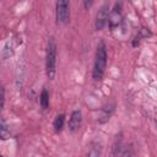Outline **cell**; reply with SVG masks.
Masks as SVG:
<instances>
[{
  "label": "cell",
  "mask_w": 157,
  "mask_h": 157,
  "mask_svg": "<svg viewBox=\"0 0 157 157\" xmlns=\"http://www.w3.org/2000/svg\"><path fill=\"white\" fill-rule=\"evenodd\" d=\"M114 110H115V103L114 102H108L107 104H104L101 108L99 117H98V123L99 124H105L110 119V117L114 113Z\"/></svg>",
  "instance_id": "obj_6"
},
{
  "label": "cell",
  "mask_w": 157,
  "mask_h": 157,
  "mask_svg": "<svg viewBox=\"0 0 157 157\" xmlns=\"http://www.w3.org/2000/svg\"><path fill=\"white\" fill-rule=\"evenodd\" d=\"M0 137L2 141H6L10 139V129L4 118L1 119V123H0Z\"/></svg>",
  "instance_id": "obj_11"
},
{
  "label": "cell",
  "mask_w": 157,
  "mask_h": 157,
  "mask_svg": "<svg viewBox=\"0 0 157 157\" xmlns=\"http://www.w3.org/2000/svg\"><path fill=\"white\" fill-rule=\"evenodd\" d=\"M109 12H110V10H109L108 4H103L99 7V10L96 15V20H94V29L96 31H102L107 26L108 18H109Z\"/></svg>",
  "instance_id": "obj_5"
},
{
  "label": "cell",
  "mask_w": 157,
  "mask_h": 157,
  "mask_svg": "<svg viewBox=\"0 0 157 157\" xmlns=\"http://www.w3.org/2000/svg\"><path fill=\"white\" fill-rule=\"evenodd\" d=\"M92 5H93V1H92V0H90V1H87V0H85V1H83V6H85L86 9H88V7H91Z\"/></svg>",
  "instance_id": "obj_16"
},
{
  "label": "cell",
  "mask_w": 157,
  "mask_h": 157,
  "mask_svg": "<svg viewBox=\"0 0 157 157\" xmlns=\"http://www.w3.org/2000/svg\"><path fill=\"white\" fill-rule=\"evenodd\" d=\"M81 123H82V112L80 109L72 110L70 119H69V130L72 132L77 131L81 126Z\"/></svg>",
  "instance_id": "obj_7"
},
{
  "label": "cell",
  "mask_w": 157,
  "mask_h": 157,
  "mask_svg": "<svg viewBox=\"0 0 157 157\" xmlns=\"http://www.w3.org/2000/svg\"><path fill=\"white\" fill-rule=\"evenodd\" d=\"M137 34L141 37V39H142V38H147V37H151V36H152L151 31H150L148 28H145V27H144V28H141V29L137 32Z\"/></svg>",
  "instance_id": "obj_13"
},
{
  "label": "cell",
  "mask_w": 157,
  "mask_h": 157,
  "mask_svg": "<svg viewBox=\"0 0 157 157\" xmlns=\"http://www.w3.org/2000/svg\"><path fill=\"white\" fill-rule=\"evenodd\" d=\"M39 105L43 110H47L49 107V92L47 88H43L39 94Z\"/></svg>",
  "instance_id": "obj_9"
},
{
  "label": "cell",
  "mask_w": 157,
  "mask_h": 157,
  "mask_svg": "<svg viewBox=\"0 0 157 157\" xmlns=\"http://www.w3.org/2000/svg\"><path fill=\"white\" fill-rule=\"evenodd\" d=\"M102 155V145L98 141H92L90 150L87 152V157H101Z\"/></svg>",
  "instance_id": "obj_8"
},
{
  "label": "cell",
  "mask_w": 157,
  "mask_h": 157,
  "mask_svg": "<svg viewBox=\"0 0 157 157\" xmlns=\"http://www.w3.org/2000/svg\"><path fill=\"white\" fill-rule=\"evenodd\" d=\"M64 124H65V114H58L55 118H54V121H53V128L56 132H60L64 128Z\"/></svg>",
  "instance_id": "obj_10"
},
{
  "label": "cell",
  "mask_w": 157,
  "mask_h": 157,
  "mask_svg": "<svg viewBox=\"0 0 157 157\" xmlns=\"http://www.w3.org/2000/svg\"><path fill=\"white\" fill-rule=\"evenodd\" d=\"M140 42H141V37H140L139 34H136V36L134 37V39H132V43H131V45L135 48V47H137V45L140 44Z\"/></svg>",
  "instance_id": "obj_14"
},
{
  "label": "cell",
  "mask_w": 157,
  "mask_h": 157,
  "mask_svg": "<svg viewBox=\"0 0 157 157\" xmlns=\"http://www.w3.org/2000/svg\"><path fill=\"white\" fill-rule=\"evenodd\" d=\"M55 16L58 23L66 25L70 21V2L66 0L56 1L55 4Z\"/></svg>",
  "instance_id": "obj_3"
},
{
  "label": "cell",
  "mask_w": 157,
  "mask_h": 157,
  "mask_svg": "<svg viewBox=\"0 0 157 157\" xmlns=\"http://www.w3.org/2000/svg\"><path fill=\"white\" fill-rule=\"evenodd\" d=\"M121 2H115L113 9L109 12V18H108V26L110 29H114L119 27L123 22V12H121Z\"/></svg>",
  "instance_id": "obj_4"
},
{
  "label": "cell",
  "mask_w": 157,
  "mask_h": 157,
  "mask_svg": "<svg viewBox=\"0 0 157 157\" xmlns=\"http://www.w3.org/2000/svg\"><path fill=\"white\" fill-rule=\"evenodd\" d=\"M107 61H108L107 45H105L104 40H101L97 45V49H96L93 70H92V78L94 81H101L103 78L105 69H107Z\"/></svg>",
  "instance_id": "obj_1"
},
{
  "label": "cell",
  "mask_w": 157,
  "mask_h": 157,
  "mask_svg": "<svg viewBox=\"0 0 157 157\" xmlns=\"http://www.w3.org/2000/svg\"><path fill=\"white\" fill-rule=\"evenodd\" d=\"M12 54H13V45H12L11 40H7V42L5 43L2 50H1V56H2V59L5 60V59L10 58Z\"/></svg>",
  "instance_id": "obj_12"
},
{
  "label": "cell",
  "mask_w": 157,
  "mask_h": 157,
  "mask_svg": "<svg viewBox=\"0 0 157 157\" xmlns=\"http://www.w3.org/2000/svg\"><path fill=\"white\" fill-rule=\"evenodd\" d=\"M5 105V87L1 86V109Z\"/></svg>",
  "instance_id": "obj_15"
},
{
  "label": "cell",
  "mask_w": 157,
  "mask_h": 157,
  "mask_svg": "<svg viewBox=\"0 0 157 157\" xmlns=\"http://www.w3.org/2000/svg\"><path fill=\"white\" fill-rule=\"evenodd\" d=\"M56 56H58L56 40L54 37H49L45 50V74L47 77L52 81L56 76Z\"/></svg>",
  "instance_id": "obj_2"
},
{
  "label": "cell",
  "mask_w": 157,
  "mask_h": 157,
  "mask_svg": "<svg viewBox=\"0 0 157 157\" xmlns=\"http://www.w3.org/2000/svg\"><path fill=\"white\" fill-rule=\"evenodd\" d=\"M0 157H5V156H4V155H1V156H0Z\"/></svg>",
  "instance_id": "obj_17"
}]
</instances>
